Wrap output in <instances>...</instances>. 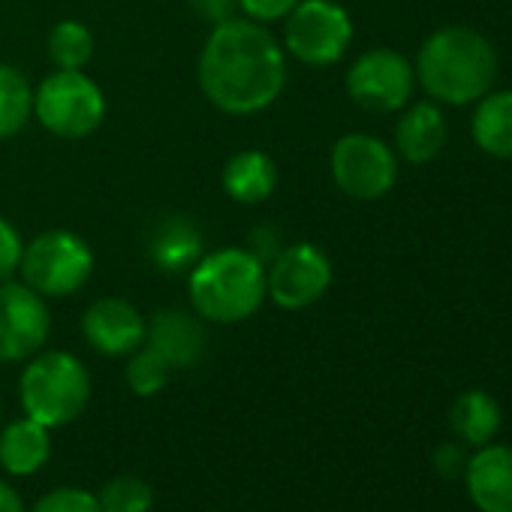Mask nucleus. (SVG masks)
Masks as SVG:
<instances>
[{
    "instance_id": "nucleus-27",
    "label": "nucleus",
    "mask_w": 512,
    "mask_h": 512,
    "mask_svg": "<svg viewBox=\"0 0 512 512\" xmlns=\"http://www.w3.org/2000/svg\"><path fill=\"white\" fill-rule=\"evenodd\" d=\"M302 0H238V13L250 22L260 25H275L284 22Z\"/></svg>"
},
{
    "instance_id": "nucleus-22",
    "label": "nucleus",
    "mask_w": 512,
    "mask_h": 512,
    "mask_svg": "<svg viewBox=\"0 0 512 512\" xmlns=\"http://www.w3.org/2000/svg\"><path fill=\"white\" fill-rule=\"evenodd\" d=\"M97 40L91 28L79 19H64L49 31V61L55 70H85L94 58Z\"/></svg>"
},
{
    "instance_id": "nucleus-21",
    "label": "nucleus",
    "mask_w": 512,
    "mask_h": 512,
    "mask_svg": "<svg viewBox=\"0 0 512 512\" xmlns=\"http://www.w3.org/2000/svg\"><path fill=\"white\" fill-rule=\"evenodd\" d=\"M31 118H34V85L19 67L0 64V139L19 136Z\"/></svg>"
},
{
    "instance_id": "nucleus-8",
    "label": "nucleus",
    "mask_w": 512,
    "mask_h": 512,
    "mask_svg": "<svg viewBox=\"0 0 512 512\" xmlns=\"http://www.w3.org/2000/svg\"><path fill=\"white\" fill-rule=\"evenodd\" d=\"M329 172L344 196L377 202L398 181V154L371 133H347L332 145Z\"/></svg>"
},
{
    "instance_id": "nucleus-5",
    "label": "nucleus",
    "mask_w": 512,
    "mask_h": 512,
    "mask_svg": "<svg viewBox=\"0 0 512 512\" xmlns=\"http://www.w3.org/2000/svg\"><path fill=\"white\" fill-rule=\"evenodd\" d=\"M94 250L73 229H46L25 244L22 281L43 299H67L94 275Z\"/></svg>"
},
{
    "instance_id": "nucleus-24",
    "label": "nucleus",
    "mask_w": 512,
    "mask_h": 512,
    "mask_svg": "<svg viewBox=\"0 0 512 512\" xmlns=\"http://www.w3.org/2000/svg\"><path fill=\"white\" fill-rule=\"evenodd\" d=\"M169 374H172V365L148 344H142L139 350H133L127 356L124 377H127L130 392L139 395V398H151V395L163 392L166 383H169Z\"/></svg>"
},
{
    "instance_id": "nucleus-10",
    "label": "nucleus",
    "mask_w": 512,
    "mask_h": 512,
    "mask_svg": "<svg viewBox=\"0 0 512 512\" xmlns=\"http://www.w3.org/2000/svg\"><path fill=\"white\" fill-rule=\"evenodd\" d=\"M344 88L359 109L389 115V112H401L413 100L416 73L401 52L380 46L362 52L350 64L344 76Z\"/></svg>"
},
{
    "instance_id": "nucleus-25",
    "label": "nucleus",
    "mask_w": 512,
    "mask_h": 512,
    "mask_svg": "<svg viewBox=\"0 0 512 512\" xmlns=\"http://www.w3.org/2000/svg\"><path fill=\"white\" fill-rule=\"evenodd\" d=\"M31 512H100V503H97V494L88 491V488L61 485V488L46 491L31 506Z\"/></svg>"
},
{
    "instance_id": "nucleus-11",
    "label": "nucleus",
    "mask_w": 512,
    "mask_h": 512,
    "mask_svg": "<svg viewBox=\"0 0 512 512\" xmlns=\"http://www.w3.org/2000/svg\"><path fill=\"white\" fill-rule=\"evenodd\" d=\"M52 335L49 299L25 281L0 284V365H16L37 356Z\"/></svg>"
},
{
    "instance_id": "nucleus-6",
    "label": "nucleus",
    "mask_w": 512,
    "mask_h": 512,
    "mask_svg": "<svg viewBox=\"0 0 512 512\" xmlns=\"http://www.w3.org/2000/svg\"><path fill=\"white\" fill-rule=\"evenodd\" d=\"M34 118L58 139H85L106 118V94L85 70H52L34 88Z\"/></svg>"
},
{
    "instance_id": "nucleus-28",
    "label": "nucleus",
    "mask_w": 512,
    "mask_h": 512,
    "mask_svg": "<svg viewBox=\"0 0 512 512\" xmlns=\"http://www.w3.org/2000/svg\"><path fill=\"white\" fill-rule=\"evenodd\" d=\"M193 16H199L208 25H220L232 16H238V0H184Z\"/></svg>"
},
{
    "instance_id": "nucleus-19",
    "label": "nucleus",
    "mask_w": 512,
    "mask_h": 512,
    "mask_svg": "<svg viewBox=\"0 0 512 512\" xmlns=\"http://www.w3.org/2000/svg\"><path fill=\"white\" fill-rule=\"evenodd\" d=\"M470 136L476 148L497 160H512V88L488 91L476 100L470 118Z\"/></svg>"
},
{
    "instance_id": "nucleus-23",
    "label": "nucleus",
    "mask_w": 512,
    "mask_h": 512,
    "mask_svg": "<svg viewBox=\"0 0 512 512\" xmlns=\"http://www.w3.org/2000/svg\"><path fill=\"white\" fill-rule=\"evenodd\" d=\"M100 512H151L154 488L136 473H118L97 491Z\"/></svg>"
},
{
    "instance_id": "nucleus-14",
    "label": "nucleus",
    "mask_w": 512,
    "mask_h": 512,
    "mask_svg": "<svg viewBox=\"0 0 512 512\" xmlns=\"http://www.w3.org/2000/svg\"><path fill=\"white\" fill-rule=\"evenodd\" d=\"M145 253L157 272L187 275L199 263V256L205 253L202 229L187 214H166L151 226Z\"/></svg>"
},
{
    "instance_id": "nucleus-13",
    "label": "nucleus",
    "mask_w": 512,
    "mask_h": 512,
    "mask_svg": "<svg viewBox=\"0 0 512 512\" xmlns=\"http://www.w3.org/2000/svg\"><path fill=\"white\" fill-rule=\"evenodd\" d=\"M464 485L479 512H512V446H479L467 458Z\"/></svg>"
},
{
    "instance_id": "nucleus-1",
    "label": "nucleus",
    "mask_w": 512,
    "mask_h": 512,
    "mask_svg": "<svg viewBox=\"0 0 512 512\" xmlns=\"http://www.w3.org/2000/svg\"><path fill=\"white\" fill-rule=\"evenodd\" d=\"M196 79L202 97L223 115L247 118L278 103L287 88V52L269 25L232 16L211 25Z\"/></svg>"
},
{
    "instance_id": "nucleus-31",
    "label": "nucleus",
    "mask_w": 512,
    "mask_h": 512,
    "mask_svg": "<svg viewBox=\"0 0 512 512\" xmlns=\"http://www.w3.org/2000/svg\"><path fill=\"white\" fill-rule=\"evenodd\" d=\"M0 422H4V404H0Z\"/></svg>"
},
{
    "instance_id": "nucleus-2",
    "label": "nucleus",
    "mask_w": 512,
    "mask_h": 512,
    "mask_svg": "<svg viewBox=\"0 0 512 512\" xmlns=\"http://www.w3.org/2000/svg\"><path fill=\"white\" fill-rule=\"evenodd\" d=\"M497 52L473 28L449 25L428 34L416 52V85L437 106H470L494 88Z\"/></svg>"
},
{
    "instance_id": "nucleus-20",
    "label": "nucleus",
    "mask_w": 512,
    "mask_h": 512,
    "mask_svg": "<svg viewBox=\"0 0 512 512\" xmlns=\"http://www.w3.org/2000/svg\"><path fill=\"white\" fill-rule=\"evenodd\" d=\"M449 422H452V431L467 446H485V443H491V437L500 428V407L488 392L470 389L455 398V404L449 410Z\"/></svg>"
},
{
    "instance_id": "nucleus-3",
    "label": "nucleus",
    "mask_w": 512,
    "mask_h": 512,
    "mask_svg": "<svg viewBox=\"0 0 512 512\" xmlns=\"http://www.w3.org/2000/svg\"><path fill=\"white\" fill-rule=\"evenodd\" d=\"M187 299L193 314L205 323H244L269 299L266 266L238 244L202 253L187 272Z\"/></svg>"
},
{
    "instance_id": "nucleus-18",
    "label": "nucleus",
    "mask_w": 512,
    "mask_h": 512,
    "mask_svg": "<svg viewBox=\"0 0 512 512\" xmlns=\"http://www.w3.org/2000/svg\"><path fill=\"white\" fill-rule=\"evenodd\" d=\"M52 455V428L31 416L13 419L0 428V467L10 476H34Z\"/></svg>"
},
{
    "instance_id": "nucleus-15",
    "label": "nucleus",
    "mask_w": 512,
    "mask_h": 512,
    "mask_svg": "<svg viewBox=\"0 0 512 512\" xmlns=\"http://www.w3.org/2000/svg\"><path fill=\"white\" fill-rule=\"evenodd\" d=\"M446 145V118L434 100L407 103L395 121V154L407 163H431Z\"/></svg>"
},
{
    "instance_id": "nucleus-7",
    "label": "nucleus",
    "mask_w": 512,
    "mask_h": 512,
    "mask_svg": "<svg viewBox=\"0 0 512 512\" xmlns=\"http://www.w3.org/2000/svg\"><path fill=\"white\" fill-rule=\"evenodd\" d=\"M353 43V19L335 0H302L284 19L281 46L305 67L338 64Z\"/></svg>"
},
{
    "instance_id": "nucleus-30",
    "label": "nucleus",
    "mask_w": 512,
    "mask_h": 512,
    "mask_svg": "<svg viewBox=\"0 0 512 512\" xmlns=\"http://www.w3.org/2000/svg\"><path fill=\"white\" fill-rule=\"evenodd\" d=\"M0 512H28L22 494L10 482H4V479H0Z\"/></svg>"
},
{
    "instance_id": "nucleus-12",
    "label": "nucleus",
    "mask_w": 512,
    "mask_h": 512,
    "mask_svg": "<svg viewBox=\"0 0 512 512\" xmlns=\"http://www.w3.org/2000/svg\"><path fill=\"white\" fill-rule=\"evenodd\" d=\"M82 335L91 350H97L109 359H118V356H130L133 350H139L145 344L148 320L142 317V311L133 302L121 299V296H103L85 308Z\"/></svg>"
},
{
    "instance_id": "nucleus-16",
    "label": "nucleus",
    "mask_w": 512,
    "mask_h": 512,
    "mask_svg": "<svg viewBox=\"0 0 512 512\" xmlns=\"http://www.w3.org/2000/svg\"><path fill=\"white\" fill-rule=\"evenodd\" d=\"M148 347H154L172 368H190L205 353V329L193 311L160 308L148 323Z\"/></svg>"
},
{
    "instance_id": "nucleus-17",
    "label": "nucleus",
    "mask_w": 512,
    "mask_h": 512,
    "mask_svg": "<svg viewBox=\"0 0 512 512\" xmlns=\"http://www.w3.org/2000/svg\"><path fill=\"white\" fill-rule=\"evenodd\" d=\"M223 193L238 205H260L272 199L278 187V166L260 148H241L235 151L220 172Z\"/></svg>"
},
{
    "instance_id": "nucleus-32",
    "label": "nucleus",
    "mask_w": 512,
    "mask_h": 512,
    "mask_svg": "<svg viewBox=\"0 0 512 512\" xmlns=\"http://www.w3.org/2000/svg\"><path fill=\"white\" fill-rule=\"evenodd\" d=\"M211 512H223V509H211Z\"/></svg>"
},
{
    "instance_id": "nucleus-29",
    "label": "nucleus",
    "mask_w": 512,
    "mask_h": 512,
    "mask_svg": "<svg viewBox=\"0 0 512 512\" xmlns=\"http://www.w3.org/2000/svg\"><path fill=\"white\" fill-rule=\"evenodd\" d=\"M434 464H437V473L446 476V479H455V476H464V467H467V458L461 452V446H440L437 455H434Z\"/></svg>"
},
{
    "instance_id": "nucleus-4",
    "label": "nucleus",
    "mask_w": 512,
    "mask_h": 512,
    "mask_svg": "<svg viewBox=\"0 0 512 512\" xmlns=\"http://www.w3.org/2000/svg\"><path fill=\"white\" fill-rule=\"evenodd\" d=\"M19 401L25 416L46 428H64L85 413L91 374L85 362L67 350H40L19 377Z\"/></svg>"
},
{
    "instance_id": "nucleus-26",
    "label": "nucleus",
    "mask_w": 512,
    "mask_h": 512,
    "mask_svg": "<svg viewBox=\"0 0 512 512\" xmlns=\"http://www.w3.org/2000/svg\"><path fill=\"white\" fill-rule=\"evenodd\" d=\"M25 238L22 232L7 220L0 217V284L13 281L22 269V256H25Z\"/></svg>"
},
{
    "instance_id": "nucleus-9",
    "label": "nucleus",
    "mask_w": 512,
    "mask_h": 512,
    "mask_svg": "<svg viewBox=\"0 0 512 512\" xmlns=\"http://www.w3.org/2000/svg\"><path fill=\"white\" fill-rule=\"evenodd\" d=\"M335 281L332 260L314 241L284 244L266 266V293L284 311L317 305Z\"/></svg>"
}]
</instances>
